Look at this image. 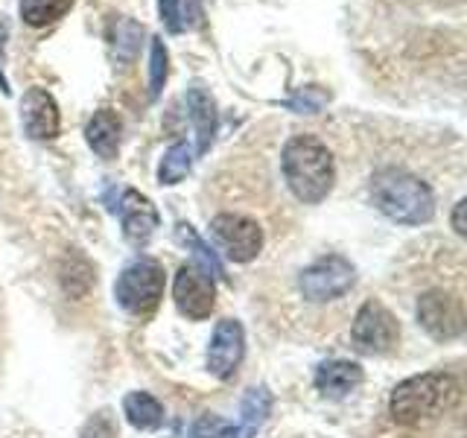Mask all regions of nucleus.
<instances>
[{
	"instance_id": "393cba45",
	"label": "nucleus",
	"mask_w": 467,
	"mask_h": 438,
	"mask_svg": "<svg viewBox=\"0 0 467 438\" xmlns=\"http://www.w3.org/2000/svg\"><path fill=\"white\" fill-rule=\"evenodd\" d=\"M327 102H330V91H325L321 85H304L296 91V97L286 102V109L301 111V114H318Z\"/></svg>"
},
{
	"instance_id": "5701e85b",
	"label": "nucleus",
	"mask_w": 467,
	"mask_h": 438,
	"mask_svg": "<svg viewBox=\"0 0 467 438\" xmlns=\"http://www.w3.org/2000/svg\"><path fill=\"white\" fill-rule=\"evenodd\" d=\"M187 438H240V427L223 415H199L193 427L187 430Z\"/></svg>"
},
{
	"instance_id": "412c9836",
	"label": "nucleus",
	"mask_w": 467,
	"mask_h": 438,
	"mask_svg": "<svg viewBox=\"0 0 467 438\" xmlns=\"http://www.w3.org/2000/svg\"><path fill=\"white\" fill-rule=\"evenodd\" d=\"M140 38H143V26L131 18H117L111 24V47H114V58L120 65L131 62L140 50Z\"/></svg>"
},
{
	"instance_id": "ddd939ff",
	"label": "nucleus",
	"mask_w": 467,
	"mask_h": 438,
	"mask_svg": "<svg viewBox=\"0 0 467 438\" xmlns=\"http://www.w3.org/2000/svg\"><path fill=\"white\" fill-rule=\"evenodd\" d=\"M187 117L196 129V155H204L211 150L213 135H216V99L211 97V91L204 85H193L187 88Z\"/></svg>"
},
{
	"instance_id": "39448f33",
	"label": "nucleus",
	"mask_w": 467,
	"mask_h": 438,
	"mask_svg": "<svg viewBox=\"0 0 467 438\" xmlns=\"http://www.w3.org/2000/svg\"><path fill=\"white\" fill-rule=\"evenodd\" d=\"M354 284H357V269L342 255L318 257L298 275V289L310 304H327L342 298Z\"/></svg>"
},
{
	"instance_id": "f257e3e1",
	"label": "nucleus",
	"mask_w": 467,
	"mask_h": 438,
	"mask_svg": "<svg viewBox=\"0 0 467 438\" xmlns=\"http://www.w3.org/2000/svg\"><path fill=\"white\" fill-rule=\"evenodd\" d=\"M462 394L459 380L444 371H427L403 380V383L391 391L389 412L394 423L400 427H430L438 418H444L452 406H456Z\"/></svg>"
},
{
	"instance_id": "f03ea898",
	"label": "nucleus",
	"mask_w": 467,
	"mask_h": 438,
	"mask_svg": "<svg viewBox=\"0 0 467 438\" xmlns=\"http://www.w3.org/2000/svg\"><path fill=\"white\" fill-rule=\"evenodd\" d=\"M281 170H284L286 187L301 204L325 202L336 184L333 155L316 135L289 138L281 152Z\"/></svg>"
},
{
	"instance_id": "20e7f679",
	"label": "nucleus",
	"mask_w": 467,
	"mask_h": 438,
	"mask_svg": "<svg viewBox=\"0 0 467 438\" xmlns=\"http://www.w3.org/2000/svg\"><path fill=\"white\" fill-rule=\"evenodd\" d=\"M164 284H167L164 266L152 257H140L117 275L114 298L129 316L150 318L158 310L161 298H164Z\"/></svg>"
},
{
	"instance_id": "cd10ccee",
	"label": "nucleus",
	"mask_w": 467,
	"mask_h": 438,
	"mask_svg": "<svg viewBox=\"0 0 467 438\" xmlns=\"http://www.w3.org/2000/svg\"><path fill=\"white\" fill-rule=\"evenodd\" d=\"M0 91L9 94V79H6V73H4V65H0Z\"/></svg>"
},
{
	"instance_id": "f3484780",
	"label": "nucleus",
	"mask_w": 467,
	"mask_h": 438,
	"mask_svg": "<svg viewBox=\"0 0 467 438\" xmlns=\"http://www.w3.org/2000/svg\"><path fill=\"white\" fill-rule=\"evenodd\" d=\"M123 415L135 430H158L164 423V406L150 391H129L123 398Z\"/></svg>"
},
{
	"instance_id": "4be33fe9",
	"label": "nucleus",
	"mask_w": 467,
	"mask_h": 438,
	"mask_svg": "<svg viewBox=\"0 0 467 438\" xmlns=\"http://www.w3.org/2000/svg\"><path fill=\"white\" fill-rule=\"evenodd\" d=\"M175 234H179V240H182V243H187L190 248H193L196 260L202 263V269L208 272L211 277H213V275H216V277H223V275H225V272H223V263H219V257H216V252H213V248L199 237V234L193 231V225L179 223V228H175Z\"/></svg>"
},
{
	"instance_id": "9b49d317",
	"label": "nucleus",
	"mask_w": 467,
	"mask_h": 438,
	"mask_svg": "<svg viewBox=\"0 0 467 438\" xmlns=\"http://www.w3.org/2000/svg\"><path fill=\"white\" fill-rule=\"evenodd\" d=\"M21 126L29 141H53L58 135L62 114L47 88H29L21 97Z\"/></svg>"
},
{
	"instance_id": "4468645a",
	"label": "nucleus",
	"mask_w": 467,
	"mask_h": 438,
	"mask_svg": "<svg viewBox=\"0 0 467 438\" xmlns=\"http://www.w3.org/2000/svg\"><path fill=\"white\" fill-rule=\"evenodd\" d=\"M120 114L111 109H99L85 126V141L102 161H111L117 158V150H120Z\"/></svg>"
},
{
	"instance_id": "f8f14e48",
	"label": "nucleus",
	"mask_w": 467,
	"mask_h": 438,
	"mask_svg": "<svg viewBox=\"0 0 467 438\" xmlns=\"http://www.w3.org/2000/svg\"><path fill=\"white\" fill-rule=\"evenodd\" d=\"M117 214H120V223H123V237L138 248L150 243V237L161 223L152 199H146L143 193H138V190H131V187L120 193Z\"/></svg>"
},
{
	"instance_id": "b1692460",
	"label": "nucleus",
	"mask_w": 467,
	"mask_h": 438,
	"mask_svg": "<svg viewBox=\"0 0 467 438\" xmlns=\"http://www.w3.org/2000/svg\"><path fill=\"white\" fill-rule=\"evenodd\" d=\"M170 77V53H167V44L161 38L150 41V97H158L164 91Z\"/></svg>"
},
{
	"instance_id": "0eeeda50",
	"label": "nucleus",
	"mask_w": 467,
	"mask_h": 438,
	"mask_svg": "<svg viewBox=\"0 0 467 438\" xmlns=\"http://www.w3.org/2000/svg\"><path fill=\"white\" fill-rule=\"evenodd\" d=\"M211 234L223 255L234 263H248L263 252V228L257 219L243 214H216L211 219Z\"/></svg>"
},
{
	"instance_id": "7ed1b4c3",
	"label": "nucleus",
	"mask_w": 467,
	"mask_h": 438,
	"mask_svg": "<svg viewBox=\"0 0 467 438\" xmlns=\"http://www.w3.org/2000/svg\"><path fill=\"white\" fill-rule=\"evenodd\" d=\"M368 190L374 208L398 225H427L435 216V196L430 184L406 170H377Z\"/></svg>"
},
{
	"instance_id": "6e6552de",
	"label": "nucleus",
	"mask_w": 467,
	"mask_h": 438,
	"mask_svg": "<svg viewBox=\"0 0 467 438\" xmlns=\"http://www.w3.org/2000/svg\"><path fill=\"white\" fill-rule=\"evenodd\" d=\"M418 325L435 342H452L464 333V307L462 298L444 289H430L418 298Z\"/></svg>"
},
{
	"instance_id": "bb28decb",
	"label": "nucleus",
	"mask_w": 467,
	"mask_h": 438,
	"mask_svg": "<svg viewBox=\"0 0 467 438\" xmlns=\"http://www.w3.org/2000/svg\"><path fill=\"white\" fill-rule=\"evenodd\" d=\"M464 199L456 202V211H452V228H456V234H464Z\"/></svg>"
},
{
	"instance_id": "a211bd4d",
	"label": "nucleus",
	"mask_w": 467,
	"mask_h": 438,
	"mask_svg": "<svg viewBox=\"0 0 467 438\" xmlns=\"http://www.w3.org/2000/svg\"><path fill=\"white\" fill-rule=\"evenodd\" d=\"M272 412V391L266 386L252 389L243 398V423H240V438H252L257 435V430L266 423Z\"/></svg>"
},
{
	"instance_id": "aec40b11",
	"label": "nucleus",
	"mask_w": 467,
	"mask_h": 438,
	"mask_svg": "<svg viewBox=\"0 0 467 438\" xmlns=\"http://www.w3.org/2000/svg\"><path fill=\"white\" fill-rule=\"evenodd\" d=\"M193 158L196 150L190 146L187 141H175L170 150L161 158V167H158V182L161 184H179L184 175L193 167Z\"/></svg>"
},
{
	"instance_id": "2eb2a0df",
	"label": "nucleus",
	"mask_w": 467,
	"mask_h": 438,
	"mask_svg": "<svg viewBox=\"0 0 467 438\" xmlns=\"http://www.w3.org/2000/svg\"><path fill=\"white\" fill-rule=\"evenodd\" d=\"M362 383V369L350 360H330L316 369V389L327 398H345Z\"/></svg>"
},
{
	"instance_id": "9d476101",
	"label": "nucleus",
	"mask_w": 467,
	"mask_h": 438,
	"mask_svg": "<svg viewBox=\"0 0 467 438\" xmlns=\"http://www.w3.org/2000/svg\"><path fill=\"white\" fill-rule=\"evenodd\" d=\"M245 354V330L237 318H223L208 345V371L216 380H231L237 374Z\"/></svg>"
},
{
	"instance_id": "6ab92c4d",
	"label": "nucleus",
	"mask_w": 467,
	"mask_h": 438,
	"mask_svg": "<svg viewBox=\"0 0 467 438\" xmlns=\"http://www.w3.org/2000/svg\"><path fill=\"white\" fill-rule=\"evenodd\" d=\"M73 0H21L18 12H21V21L26 26H50L56 21H62L65 15L70 12Z\"/></svg>"
},
{
	"instance_id": "1a4fd4ad",
	"label": "nucleus",
	"mask_w": 467,
	"mask_h": 438,
	"mask_svg": "<svg viewBox=\"0 0 467 438\" xmlns=\"http://www.w3.org/2000/svg\"><path fill=\"white\" fill-rule=\"evenodd\" d=\"M172 298H175V307H179L182 316L193 318V321L208 318L216 307L213 277L199 266H182L172 281Z\"/></svg>"
},
{
	"instance_id": "423d86ee",
	"label": "nucleus",
	"mask_w": 467,
	"mask_h": 438,
	"mask_svg": "<svg viewBox=\"0 0 467 438\" xmlns=\"http://www.w3.org/2000/svg\"><path fill=\"white\" fill-rule=\"evenodd\" d=\"M400 339V325L398 318L391 316V310L379 301H365L357 316L354 325H350V342L365 357H379L389 354V350L398 345Z\"/></svg>"
},
{
	"instance_id": "dca6fc26",
	"label": "nucleus",
	"mask_w": 467,
	"mask_h": 438,
	"mask_svg": "<svg viewBox=\"0 0 467 438\" xmlns=\"http://www.w3.org/2000/svg\"><path fill=\"white\" fill-rule=\"evenodd\" d=\"M58 284H62V292L67 298L82 301L97 284L91 260H88L85 255H79V252H67L65 260H62V266H58Z\"/></svg>"
},
{
	"instance_id": "a878e982",
	"label": "nucleus",
	"mask_w": 467,
	"mask_h": 438,
	"mask_svg": "<svg viewBox=\"0 0 467 438\" xmlns=\"http://www.w3.org/2000/svg\"><path fill=\"white\" fill-rule=\"evenodd\" d=\"M158 15L164 21L167 33L179 36L184 29V18H182V9H179V0H158Z\"/></svg>"
}]
</instances>
